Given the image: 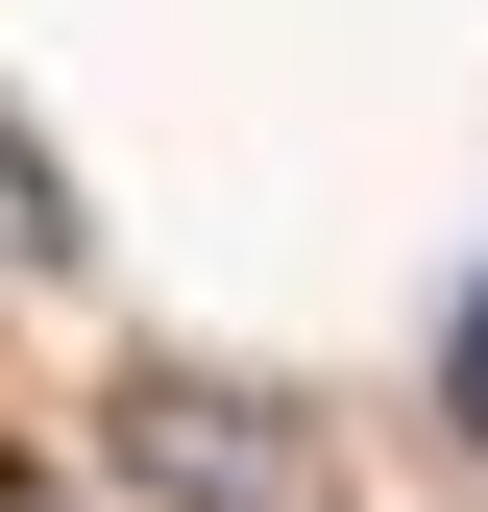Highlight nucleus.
Listing matches in <instances>:
<instances>
[{
    "mask_svg": "<svg viewBox=\"0 0 488 512\" xmlns=\"http://www.w3.org/2000/svg\"><path fill=\"white\" fill-rule=\"evenodd\" d=\"M0 512H74V488H49V464H0Z\"/></svg>",
    "mask_w": 488,
    "mask_h": 512,
    "instance_id": "4",
    "label": "nucleus"
},
{
    "mask_svg": "<svg viewBox=\"0 0 488 512\" xmlns=\"http://www.w3.org/2000/svg\"><path fill=\"white\" fill-rule=\"evenodd\" d=\"M25 293H74V171H49V122L0 98V317Z\"/></svg>",
    "mask_w": 488,
    "mask_h": 512,
    "instance_id": "2",
    "label": "nucleus"
},
{
    "mask_svg": "<svg viewBox=\"0 0 488 512\" xmlns=\"http://www.w3.org/2000/svg\"><path fill=\"white\" fill-rule=\"evenodd\" d=\"M122 439H147L171 512H293V439H244V391H196V366H147V391H122Z\"/></svg>",
    "mask_w": 488,
    "mask_h": 512,
    "instance_id": "1",
    "label": "nucleus"
},
{
    "mask_svg": "<svg viewBox=\"0 0 488 512\" xmlns=\"http://www.w3.org/2000/svg\"><path fill=\"white\" fill-rule=\"evenodd\" d=\"M440 415L488 439V269H464V317H440Z\"/></svg>",
    "mask_w": 488,
    "mask_h": 512,
    "instance_id": "3",
    "label": "nucleus"
}]
</instances>
